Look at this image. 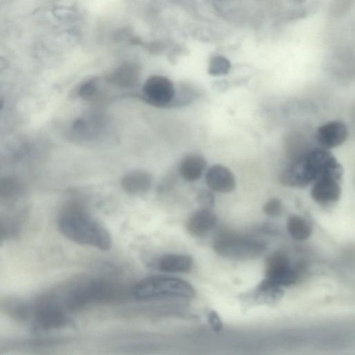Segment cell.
<instances>
[{"label": "cell", "instance_id": "20", "mask_svg": "<svg viewBox=\"0 0 355 355\" xmlns=\"http://www.w3.org/2000/svg\"><path fill=\"white\" fill-rule=\"evenodd\" d=\"M98 80L92 78L85 82L79 88V96L84 99H89L94 95L97 90Z\"/></svg>", "mask_w": 355, "mask_h": 355}, {"label": "cell", "instance_id": "19", "mask_svg": "<svg viewBox=\"0 0 355 355\" xmlns=\"http://www.w3.org/2000/svg\"><path fill=\"white\" fill-rule=\"evenodd\" d=\"M19 191L18 183L12 180L6 178L1 182V198H13Z\"/></svg>", "mask_w": 355, "mask_h": 355}, {"label": "cell", "instance_id": "9", "mask_svg": "<svg viewBox=\"0 0 355 355\" xmlns=\"http://www.w3.org/2000/svg\"><path fill=\"white\" fill-rule=\"evenodd\" d=\"M208 187L219 193H230L236 187L234 175L227 167L216 164L209 168L205 176Z\"/></svg>", "mask_w": 355, "mask_h": 355}, {"label": "cell", "instance_id": "17", "mask_svg": "<svg viewBox=\"0 0 355 355\" xmlns=\"http://www.w3.org/2000/svg\"><path fill=\"white\" fill-rule=\"evenodd\" d=\"M287 230L293 239L299 241L306 239L311 232V227L307 222L296 215L291 216L288 218Z\"/></svg>", "mask_w": 355, "mask_h": 355}, {"label": "cell", "instance_id": "6", "mask_svg": "<svg viewBox=\"0 0 355 355\" xmlns=\"http://www.w3.org/2000/svg\"><path fill=\"white\" fill-rule=\"evenodd\" d=\"M33 327L37 331H48L67 325L69 318L62 305L51 298L40 300L31 310Z\"/></svg>", "mask_w": 355, "mask_h": 355}, {"label": "cell", "instance_id": "4", "mask_svg": "<svg viewBox=\"0 0 355 355\" xmlns=\"http://www.w3.org/2000/svg\"><path fill=\"white\" fill-rule=\"evenodd\" d=\"M213 248L218 255L232 260L246 261L260 257L266 250L259 240L230 232H223L214 240Z\"/></svg>", "mask_w": 355, "mask_h": 355}, {"label": "cell", "instance_id": "21", "mask_svg": "<svg viewBox=\"0 0 355 355\" xmlns=\"http://www.w3.org/2000/svg\"><path fill=\"white\" fill-rule=\"evenodd\" d=\"M263 210L269 216H279L282 210V204L279 199L272 198L263 205Z\"/></svg>", "mask_w": 355, "mask_h": 355}, {"label": "cell", "instance_id": "8", "mask_svg": "<svg viewBox=\"0 0 355 355\" xmlns=\"http://www.w3.org/2000/svg\"><path fill=\"white\" fill-rule=\"evenodd\" d=\"M265 275L266 279L280 286L292 285L298 278L297 272L291 266L288 258L278 252L271 254L267 258Z\"/></svg>", "mask_w": 355, "mask_h": 355}, {"label": "cell", "instance_id": "14", "mask_svg": "<svg viewBox=\"0 0 355 355\" xmlns=\"http://www.w3.org/2000/svg\"><path fill=\"white\" fill-rule=\"evenodd\" d=\"M207 167L205 159L198 154H189L180 161L178 172L183 180L194 182L200 179Z\"/></svg>", "mask_w": 355, "mask_h": 355}, {"label": "cell", "instance_id": "13", "mask_svg": "<svg viewBox=\"0 0 355 355\" xmlns=\"http://www.w3.org/2000/svg\"><path fill=\"white\" fill-rule=\"evenodd\" d=\"M216 223L215 214L209 209L201 208L187 220L186 229L191 236H200L211 230Z\"/></svg>", "mask_w": 355, "mask_h": 355}, {"label": "cell", "instance_id": "12", "mask_svg": "<svg viewBox=\"0 0 355 355\" xmlns=\"http://www.w3.org/2000/svg\"><path fill=\"white\" fill-rule=\"evenodd\" d=\"M140 76L139 67L133 62H123L107 76V81L121 88H131L137 85Z\"/></svg>", "mask_w": 355, "mask_h": 355}, {"label": "cell", "instance_id": "3", "mask_svg": "<svg viewBox=\"0 0 355 355\" xmlns=\"http://www.w3.org/2000/svg\"><path fill=\"white\" fill-rule=\"evenodd\" d=\"M196 292L187 282L173 277L153 275L138 282L132 288V295L139 300L162 298L191 299Z\"/></svg>", "mask_w": 355, "mask_h": 355}, {"label": "cell", "instance_id": "1", "mask_svg": "<svg viewBox=\"0 0 355 355\" xmlns=\"http://www.w3.org/2000/svg\"><path fill=\"white\" fill-rule=\"evenodd\" d=\"M58 226L60 232L74 243L101 250H107L111 246L110 232L78 204L65 206L59 216Z\"/></svg>", "mask_w": 355, "mask_h": 355}, {"label": "cell", "instance_id": "2", "mask_svg": "<svg viewBox=\"0 0 355 355\" xmlns=\"http://www.w3.org/2000/svg\"><path fill=\"white\" fill-rule=\"evenodd\" d=\"M342 170L336 158L324 149H315L292 159L281 173L284 185L304 187L324 176L336 177Z\"/></svg>", "mask_w": 355, "mask_h": 355}, {"label": "cell", "instance_id": "11", "mask_svg": "<svg viewBox=\"0 0 355 355\" xmlns=\"http://www.w3.org/2000/svg\"><path fill=\"white\" fill-rule=\"evenodd\" d=\"M347 135V128L343 123L331 121L318 128L317 138L324 148H333L344 143Z\"/></svg>", "mask_w": 355, "mask_h": 355}, {"label": "cell", "instance_id": "10", "mask_svg": "<svg viewBox=\"0 0 355 355\" xmlns=\"http://www.w3.org/2000/svg\"><path fill=\"white\" fill-rule=\"evenodd\" d=\"M338 179L322 177L318 179L311 188L312 198L320 204H329L336 202L341 193Z\"/></svg>", "mask_w": 355, "mask_h": 355}, {"label": "cell", "instance_id": "23", "mask_svg": "<svg viewBox=\"0 0 355 355\" xmlns=\"http://www.w3.org/2000/svg\"><path fill=\"white\" fill-rule=\"evenodd\" d=\"M209 323L215 331H219L223 328V323L218 314L214 311H211L208 315Z\"/></svg>", "mask_w": 355, "mask_h": 355}, {"label": "cell", "instance_id": "16", "mask_svg": "<svg viewBox=\"0 0 355 355\" xmlns=\"http://www.w3.org/2000/svg\"><path fill=\"white\" fill-rule=\"evenodd\" d=\"M193 260L191 257L181 254H168L156 261V268L166 272H186L191 270Z\"/></svg>", "mask_w": 355, "mask_h": 355}, {"label": "cell", "instance_id": "7", "mask_svg": "<svg viewBox=\"0 0 355 355\" xmlns=\"http://www.w3.org/2000/svg\"><path fill=\"white\" fill-rule=\"evenodd\" d=\"M144 101L152 105L164 107L174 105L175 88L173 82L167 77L154 75L149 77L142 88Z\"/></svg>", "mask_w": 355, "mask_h": 355}, {"label": "cell", "instance_id": "18", "mask_svg": "<svg viewBox=\"0 0 355 355\" xmlns=\"http://www.w3.org/2000/svg\"><path fill=\"white\" fill-rule=\"evenodd\" d=\"M231 69L230 60L222 55L213 56L208 64V73L212 76L227 74Z\"/></svg>", "mask_w": 355, "mask_h": 355}, {"label": "cell", "instance_id": "5", "mask_svg": "<svg viewBox=\"0 0 355 355\" xmlns=\"http://www.w3.org/2000/svg\"><path fill=\"white\" fill-rule=\"evenodd\" d=\"M107 282L93 281L73 289L67 295L65 304L69 309H78L87 304L113 300L119 291Z\"/></svg>", "mask_w": 355, "mask_h": 355}, {"label": "cell", "instance_id": "22", "mask_svg": "<svg viewBox=\"0 0 355 355\" xmlns=\"http://www.w3.org/2000/svg\"><path fill=\"white\" fill-rule=\"evenodd\" d=\"M198 203L202 207V208L209 209L214 204V197L212 193L207 190H201L197 196Z\"/></svg>", "mask_w": 355, "mask_h": 355}, {"label": "cell", "instance_id": "15", "mask_svg": "<svg viewBox=\"0 0 355 355\" xmlns=\"http://www.w3.org/2000/svg\"><path fill=\"white\" fill-rule=\"evenodd\" d=\"M152 179L150 175L143 170H137L125 175L121 184L123 189L128 193L132 195L141 194L148 191L151 186Z\"/></svg>", "mask_w": 355, "mask_h": 355}]
</instances>
